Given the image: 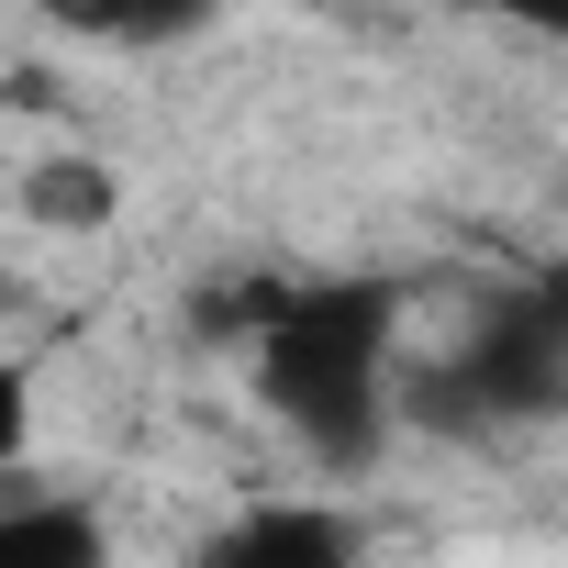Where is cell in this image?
I'll return each instance as SVG.
<instances>
[{
	"mask_svg": "<svg viewBox=\"0 0 568 568\" xmlns=\"http://www.w3.org/2000/svg\"><path fill=\"white\" fill-rule=\"evenodd\" d=\"M402 413L457 424V435L568 413V267H535L513 302H490V313H479V335H468L435 379H413V390H402Z\"/></svg>",
	"mask_w": 568,
	"mask_h": 568,
	"instance_id": "2",
	"label": "cell"
},
{
	"mask_svg": "<svg viewBox=\"0 0 568 568\" xmlns=\"http://www.w3.org/2000/svg\"><path fill=\"white\" fill-rule=\"evenodd\" d=\"M201 568H357V524L335 501H256L212 535Z\"/></svg>",
	"mask_w": 568,
	"mask_h": 568,
	"instance_id": "3",
	"label": "cell"
},
{
	"mask_svg": "<svg viewBox=\"0 0 568 568\" xmlns=\"http://www.w3.org/2000/svg\"><path fill=\"white\" fill-rule=\"evenodd\" d=\"M390 368H402V291L390 278H324V291H267L256 302V390L335 468L379 457Z\"/></svg>",
	"mask_w": 568,
	"mask_h": 568,
	"instance_id": "1",
	"label": "cell"
},
{
	"mask_svg": "<svg viewBox=\"0 0 568 568\" xmlns=\"http://www.w3.org/2000/svg\"><path fill=\"white\" fill-rule=\"evenodd\" d=\"M0 568H101V524L45 490H0Z\"/></svg>",
	"mask_w": 568,
	"mask_h": 568,
	"instance_id": "4",
	"label": "cell"
},
{
	"mask_svg": "<svg viewBox=\"0 0 568 568\" xmlns=\"http://www.w3.org/2000/svg\"><path fill=\"white\" fill-rule=\"evenodd\" d=\"M23 201H34L45 223H101V212H112V168H101V156H45V168L23 179Z\"/></svg>",
	"mask_w": 568,
	"mask_h": 568,
	"instance_id": "5",
	"label": "cell"
}]
</instances>
